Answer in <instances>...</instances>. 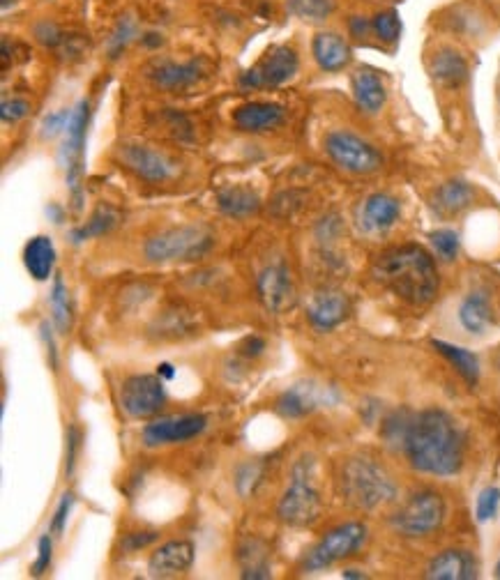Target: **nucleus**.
Segmentation results:
<instances>
[{"mask_svg": "<svg viewBox=\"0 0 500 580\" xmlns=\"http://www.w3.org/2000/svg\"><path fill=\"white\" fill-rule=\"evenodd\" d=\"M401 454L422 475L452 477L464 465V435L448 412H413Z\"/></svg>", "mask_w": 500, "mask_h": 580, "instance_id": "nucleus-1", "label": "nucleus"}, {"mask_svg": "<svg viewBox=\"0 0 500 580\" xmlns=\"http://www.w3.org/2000/svg\"><path fill=\"white\" fill-rule=\"evenodd\" d=\"M371 274L378 284L392 290L399 300L413 304V307H427L438 293V284H441L434 258L418 244L388 249L376 258Z\"/></svg>", "mask_w": 500, "mask_h": 580, "instance_id": "nucleus-2", "label": "nucleus"}, {"mask_svg": "<svg viewBox=\"0 0 500 580\" xmlns=\"http://www.w3.org/2000/svg\"><path fill=\"white\" fill-rule=\"evenodd\" d=\"M339 491L348 505L362 511H374L397 500L399 488L383 465L367 456L348 459L339 475Z\"/></svg>", "mask_w": 500, "mask_h": 580, "instance_id": "nucleus-3", "label": "nucleus"}, {"mask_svg": "<svg viewBox=\"0 0 500 580\" xmlns=\"http://www.w3.org/2000/svg\"><path fill=\"white\" fill-rule=\"evenodd\" d=\"M323 498L316 488V463L312 456H302L291 468V484L277 505V516L293 528H307L321 518Z\"/></svg>", "mask_w": 500, "mask_h": 580, "instance_id": "nucleus-4", "label": "nucleus"}, {"mask_svg": "<svg viewBox=\"0 0 500 580\" xmlns=\"http://www.w3.org/2000/svg\"><path fill=\"white\" fill-rule=\"evenodd\" d=\"M212 244H215V235L206 226H171L150 235L143 244V256L157 265L196 261L208 254Z\"/></svg>", "mask_w": 500, "mask_h": 580, "instance_id": "nucleus-5", "label": "nucleus"}, {"mask_svg": "<svg viewBox=\"0 0 500 580\" xmlns=\"http://www.w3.org/2000/svg\"><path fill=\"white\" fill-rule=\"evenodd\" d=\"M367 537H369V530L365 523L351 521V523L337 525V528L325 532L323 537L318 539L312 548H309L305 557H302L300 567L302 571H309V574L328 569L332 567V564L342 562L346 560V557L358 553L360 548L365 546Z\"/></svg>", "mask_w": 500, "mask_h": 580, "instance_id": "nucleus-6", "label": "nucleus"}, {"mask_svg": "<svg viewBox=\"0 0 500 580\" xmlns=\"http://www.w3.org/2000/svg\"><path fill=\"white\" fill-rule=\"evenodd\" d=\"M445 514H448V507H445V500L441 493L420 491V493H415L404 507L392 514L390 523H392V528H395V532L401 534V537L420 539V537H429V534H434L438 528H441L445 521Z\"/></svg>", "mask_w": 500, "mask_h": 580, "instance_id": "nucleus-7", "label": "nucleus"}, {"mask_svg": "<svg viewBox=\"0 0 500 580\" xmlns=\"http://www.w3.org/2000/svg\"><path fill=\"white\" fill-rule=\"evenodd\" d=\"M325 152L335 162L339 169L348 173L367 175L381 169L383 157L374 145L360 139L358 134L346 132V129H337L325 136Z\"/></svg>", "mask_w": 500, "mask_h": 580, "instance_id": "nucleus-8", "label": "nucleus"}, {"mask_svg": "<svg viewBox=\"0 0 500 580\" xmlns=\"http://www.w3.org/2000/svg\"><path fill=\"white\" fill-rule=\"evenodd\" d=\"M300 70L298 51L289 44H277L265 51V56L254 67L240 76V88L245 90H261V88H277L282 83L291 81Z\"/></svg>", "mask_w": 500, "mask_h": 580, "instance_id": "nucleus-9", "label": "nucleus"}, {"mask_svg": "<svg viewBox=\"0 0 500 580\" xmlns=\"http://www.w3.org/2000/svg\"><path fill=\"white\" fill-rule=\"evenodd\" d=\"M90 120V104L83 99L72 111L70 122L65 129L63 150H60V162L67 171V185L74 196V203L81 208V180H83V155H86V132Z\"/></svg>", "mask_w": 500, "mask_h": 580, "instance_id": "nucleus-10", "label": "nucleus"}, {"mask_svg": "<svg viewBox=\"0 0 500 580\" xmlns=\"http://www.w3.org/2000/svg\"><path fill=\"white\" fill-rule=\"evenodd\" d=\"M120 164L127 171H132L136 178L150 185H159V182H169L173 175L178 173L176 159H171L166 152L153 148L146 143H125L118 150Z\"/></svg>", "mask_w": 500, "mask_h": 580, "instance_id": "nucleus-11", "label": "nucleus"}, {"mask_svg": "<svg viewBox=\"0 0 500 580\" xmlns=\"http://www.w3.org/2000/svg\"><path fill=\"white\" fill-rule=\"evenodd\" d=\"M208 429V417L201 412H183V415L157 417L143 426L141 440L143 445L155 449L164 445H178V442L194 440Z\"/></svg>", "mask_w": 500, "mask_h": 580, "instance_id": "nucleus-12", "label": "nucleus"}, {"mask_svg": "<svg viewBox=\"0 0 500 580\" xmlns=\"http://www.w3.org/2000/svg\"><path fill=\"white\" fill-rule=\"evenodd\" d=\"M166 403L164 380L150 373H136L120 385V406L134 419L157 415Z\"/></svg>", "mask_w": 500, "mask_h": 580, "instance_id": "nucleus-13", "label": "nucleus"}, {"mask_svg": "<svg viewBox=\"0 0 500 580\" xmlns=\"http://www.w3.org/2000/svg\"><path fill=\"white\" fill-rule=\"evenodd\" d=\"M339 396L335 392V387L321 385L316 380H300V383L291 385L289 389H284L279 394V399L275 403V410L284 419H300L309 415L323 406H330V403H337Z\"/></svg>", "mask_w": 500, "mask_h": 580, "instance_id": "nucleus-14", "label": "nucleus"}, {"mask_svg": "<svg viewBox=\"0 0 500 580\" xmlns=\"http://www.w3.org/2000/svg\"><path fill=\"white\" fill-rule=\"evenodd\" d=\"M210 76V67L203 58L189 60V63H176V60H155L148 67V79L157 88L169 90V93H187L194 86H199L203 79Z\"/></svg>", "mask_w": 500, "mask_h": 580, "instance_id": "nucleus-15", "label": "nucleus"}, {"mask_svg": "<svg viewBox=\"0 0 500 580\" xmlns=\"http://www.w3.org/2000/svg\"><path fill=\"white\" fill-rule=\"evenodd\" d=\"M259 295L261 302L265 304V309L272 311V314H282L295 302V286L291 279V272L286 270V265H268L259 274Z\"/></svg>", "mask_w": 500, "mask_h": 580, "instance_id": "nucleus-16", "label": "nucleus"}, {"mask_svg": "<svg viewBox=\"0 0 500 580\" xmlns=\"http://www.w3.org/2000/svg\"><path fill=\"white\" fill-rule=\"evenodd\" d=\"M196 548L192 541L187 539H173L166 541L148 560V571L153 578H173L180 574H187L194 564Z\"/></svg>", "mask_w": 500, "mask_h": 580, "instance_id": "nucleus-17", "label": "nucleus"}, {"mask_svg": "<svg viewBox=\"0 0 500 580\" xmlns=\"http://www.w3.org/2000/svg\"><path fill=\"white\" fill-rule=\"evenodd\" d=\"M351 311V302L339 290H323L316 293L307 307V320L318 332H330L342 325Z\"/></svg>", "mask_w": 500, "mask_h": 580, "instance_id": "nucleus-18", "label": "nucleus"}, {"mask_svg": "<svg viewBox=\"0 0 500 580\" xmlns=\"http://www.w3.org/2000/svg\"><path fill=\"white\" fill-rule=\"evenodd\" d=\"M477 576H480V571H477L475 555L464 548H448V551L436 555L424 574V578L429 580H473Z\"/></svg>", "mask_w": 500, "mask_h": 580, "instance_id": "nucleus-19", "label": "nucleus"}, {"mask_svg": "<svg viewBox=\"0 0 500 580\" xmlns=\"http://www.w3.org/2000/svg\"><path fill=\"white\" fill-rule=\"evenodd\" d=\"M284 116H286L284 106H279L275 102H249L233 111V125H236L240 132L263 134L282 125Z\"/></svg>", "mask_w": 500, "mask_h": 580, "instance_id": "nucleus-20", "label": "nucleus"}, {"mask_svg": "<svg viewBox=\"0 0 500 580\" xmlns=\"http://www.w3.org/2000/svg\"><path fill=\"white\" fill-rule=\"evenodd\" d=\"M401 217V203L390 194H371L360 208V228L365 233L378 235L390 231Z\"/></svg>", "mask_w": 500, "mask_h": 580, "instance_id": "nucleus-21", "label": "nucleus"}, {"mask_svg": "<svg viewBox=\"0 0 500 580\" xmlns=\"http://www.w3.org/2000/svg\"><path fill=\"white\" fill-rule=\"evenodd\" d=\"M494 304H491V295L487 290L477 288L471 290L464 297L459 307V323L464 327L466 332L471 334H484L494 325Z\"/></svg>", "mask_w": 500, "mask_h": 580, "instance_id": "nucleus-22", "label": "nucleus"}, {"mask_svg": "<svg viewBox=\"0 0 500 580\" xmlns=\"http://www.w3.org/2000/svg\"><path fill=\"white\" fill-rule=\"evenodd\" d=\"M429 74L445 88H459L468 81V63L457 49L443 47L431 56Z\"/></svg>", "mask_w": 500, "mask_h": 580, "instance_id": "nucleus-23", "label": "nucleus"}, {"mask_svg": "<svg viewBox=\"0 0 500 580\" xmlns=\"http://www.w3.org/2000/svg\"><path fill=\"white\" fill-rule=\"evenodd\" d=\"M312 51L323 72H342L353 58L348 42L337 33H318L312 42Z\"/></svg>", "mask_w": 500, "mask_h": 580, "instance_id": "nucleus-24", "label": "nucleus"}, {"mask_svg": "<svg viewBox=\"0 0 500 580\" xmlns=\"http://www.w3.org/2000/svg\"><path fill=\"white\" fill-rule=\"evenodd\" d=\"M351 86H353V99L360 111L378 113L383 109L385 99H388V90H385L383 79L374 70L362 67V70L353 74Z\"/></svg>", "mask_w": 500, "mask_h": 580, "instance_id": "nucleus-25", "label": "nucleus"}, {"mask_svg": "<svg viewBox=\"0 0 500 580\" xmlns=\"http://www.w3.org/2000/svg\"><path fill=\"white\" fill-rule=\"evenodd\" d=\"M473 198H475V192L468 182L450 180L436 189L434 196H431V205H434V210L438 212V215L454 217V215H459V212H464L466 208H471Z\"/></svg>", "mask_w": 500, "mask_h": 580, "instance_id": "nucleus-26", "label": "nucleus"}, {"mask_svg": "<svg viewBox=\"0 0 500 580\" xmlns=\"http://www.w3.org/2000/svg\"><path fill=\"white\" fill-rule=\"evenodd\" d=\"M217 205L226 217L231 219H249L261 210V198L252 187H226L217 192Z\"/></svg>", "mask_w": 500, "mask_h": 580, "instance_id": "nucleus-27", "label": "nucleus"}, {"mask_svg": "<svg viewBox=\"0 0 500 580\" xmlns=\"http://www.w3.org/2000/svg\"><path fill=\"white\" fill-rule=\"evenodd\" d=\"M24 265L35 281H47L56 267V247L47 235H35L24 249Z\"/></svg>", "mask_w": 500, "mask_h": 580, "instance_id": "nucleus-28", "label": "nucleus"}, {"mask_svg": "<svg viewBox=\"0 0 500 580\" xmlns=\"http://www.w3.org/2000/svg\"><path fill=\"white\" fill-rule=\"evenodd\" d=\"M242 578L265 580L270 578V551L261 539H247L238 551Z\"/></svg>", "mask_w": 500, "mask_h": 580, "instance_id": "nucleus-29", "label": "nucleus"}, {"mask_svg": "<svg viewBox=\"0 0 500 580\" xmlns=\"http://www.w3.org/2000/svg\"><path fill=\"white\" fill-rule=\"evenodd\" d=\"M431 346L436 348L438 355H443L445 360L457 369L459 376L464 378L468 385H475L477 380H480V360H477L471 350L454 346V343H448V341H438V339L431 341Z\"/></svg>", "mask_w": 500, "mask_h": 580, "instance_id": "nucleus-30", "label": "nucleus"}, {"mask_svg": "<svg viewBox=\"0 0 500 580\" xmlns=\"http://www.w3.org/2000/svg\"><path fill=\"white\" fill-rule=\"evenodd\" d=\"M118 221H120V215H118L116 208H111V205H104V203L97 205V210L93 212V215H90L86 224L74 228L72 242L81 244L90 238H100V235H106L109 231H113V228L118 226Z\"/></svg>", "mask_w": 500, "mask_h": 580, "instance_id": "nucleus-31", "label": "nucleus"}, {"mask_svg": "<svg viewBox=\"0 0 500 580\" xmlns=\"http://www.w3.org/2000/svg\"><path fill=\"white\" fill-rule=\"evenodd\" d=\"M49 304H51V318L53 325L60 334H67L72 327V302H70V293H67V286L63 277L53 279L51 286V295H49Z\"/></svg>", "mask_w": 500, "mask_h": 580, "instance_id": "nucleus-32", "label": "nucleus"}, {"mask_svg": "<svg viewBox=\"0 0 500 580\" xmlns=\"http://www.w3.org/2000/svg\"><path fill=\"white\" fill-rule=\"evenodd\" d=\"M293 17L305 21H325L335 12V0H289L286 3Z\"/></svg>", "mask_w": 500, "mask_h": 580, "instance_id": "nucleus-33", "label": "nucleus"}, {"mask_svg": "<svg viewBox=\"0 0 500 580\" xmlns=\"http://www.w3.org/2000/svg\"><path fill=\"white\" fill-rule=\"evenodd\" d=\"M434 254L441 258L443 263H452L459 256V235L452 228H438L429 235Z\"/></svg>", "mask_w": 500, "mask_h": 580, "instance_id": "nucleus-34", "label": "nucleus"}, {"mask_svg": "<svg viewBox=\"0 0 500 580\" xmlns=\"http://www.w3.org/2000/svg\"><path fill=\"white\" fill-rule=\"evenodd\" d=\"M371 26H374V33L378 40L383 42H397L401 35V19L397 10H383L378 12L374 19H371Z\"/></svg>", "mask_w": 500, "mask_h": 580, "instance_id": "nucleus-35", "label": "nucleus"}, {"mask_svg": "<svg viewBox=\"0 0 500 580\" xmlns=\"http://www.w3.org/2000/svg\"><path fill=\"white\" fill-rule=\"evenodd\" d=\"M136 37V21L125 17L118 21V26L113 28V33L109 37V44H106V49H109L111 58H118L120 53L127 49V44H130Z\"/></svg>", "mask_w": 500, "mask_h": 580, "instance_id": "nucleus-36", "label": "nucleus"}, {"mask_svg": "<svg viewBox=\"0 0 500 580\" xmlns=\"http://www.w3.org/2000/svg\"><path fill=\"white\" fill-rule=\"evenodd\" d=\"M500 509V488L498 486H487L484 491L477 495L475 502V518L480 523L494 521Z\"/></svg>", "mask_w": 500, "mask_h": 580, "instance_id": "nucleus-37", "label": "nucleus"}, {"mask_svg": "<svg viewBox=\"0 0 500 580\" xmlns=\"http://www.w3.org/2000/svg\"><path fill=\"white\" fill-rule=\"evenodd\" d=\"M157 539H159V532L155 530H136V532H127L123 541H120V546H123V551L127 555H132V553L143 551V548L153 546Z\"/></svg>", "mask_w": 500, "mask_h": 580, "instance_id": "nucleus-38", "label": "nucleus"}, {"mask_svg": "<svg viewBox=\"0 0 500 580\" xmlns=\"http://www.w3.org/2000/svg\"><path fill=\"white\" fill-rule=\"evenodd\" d=\"M28 111H30V106L26 99L12 97V99H5L3 106H0V118H3V122H7V125H14V122L24 120L28 116Z\"/></svg>", "mask_w": 500, "mask_h": 580, "instance_id": "nucleus-39", "label": "nucleus"}, {"mask_svg": "<svg viewBox=\"0 0 500 580\" xmlns=\"http://www.w3.org/2000/svg\"><path fill=\"white\" fill-rule=\"evenodd\" d=\"M70 116H72V111H56V113H51V116L44 118L42 122V136L44 139H53V136H58V134H65V129H67V122H70Z\"/></svg>", "mask_w": 500, "mask_h": 580, "instance_id": "nucleus-40", "label": "nucleus"}, {"mask_svg": "<svg viewBox=\"0 0 500 580\" xmlns=\"http://www.w3.org/2000/svg\"><path fill=\"white\" fill-rule=\"evenodd\" d=\"M51 557H53V541L49 534H44L37 541V557H35V564H33V574L35 576H42L47 574L49 567H51Z\"/></svg>", "mask_w": 500, "mask_h": 580, "instance_id": "nucleus-41", "label": "nucleus"}, {"mask_svg": "<svg viewBox=\"0 0 500 580\" xmlns=\"http://www.w3.org/2000/svg\"><path fill=\"white\" fill-rule=\"evenodd\" d=\"M67 447H65V472H67V477L72 475L74 472V465H77V452H79V445H81V435H79V429L77 426H70L67 429Z\"/></svg>", "mask_w": 500, "mask_h": 580, "instance_id": "nucleus-42", "label": "nucleus"}, {"mask_svg": "<svg viewBox=\"0 0 500 580\" xmlns=\"http://www.w3.org/2000/svg\"><path fill=\"white\" fill-rule=\"evenodd\" d=\"M72 507H74V495L72 493H65L63 500L58 502L56 514H53V521H51V532L53 534H60V532L65 530L67 518H70V514H72Z\"/></svg>", "mask_w": 500, "mask_h": 580, "instance_id": "nucleus-43", "label": "nucleus"}, {"mask_svg": "<svg viewBox=\"0 0 500 580\" xmlns=\"http://www.w3.org/2000/svg\"><path fill=\"white\" fill-rule=\"evenodd\" d=\"M35 35L40 37V42L47 44V47H58V44L63 42V35H60V30L53 24H49V21H44V24L37 26Z\"/></svg>", "mask_w": 500, "mask_h": 580, "instance_id": "nucleus-44", "label": "nucleus"}, {"mask_svg": "<svg viewBox=\"0 0 500 580\" xmlns=\"http://www.w3.org/2000/svg\"><path fill=\"white\" fill-rule=\"evenodd\" d=\"M40 337L44 341V346H47V353H49V362L53 369L58 366V350H56V341H53V334H51V325L49 323H42L40 325Z\"/></svg>", "mask_w": 500, "mask_h": 580, "instance_id": "nucleus-45", "label": "nucleus"}, {"mask_svg": "<svg viewBox=\"0 0 500 580\" xmlns=\"http://www.w3.org/2000/svg\"><path fill=\"white\" fill-rule=\"evenodd\" d=\"M348 30H351V35L358 37V40H365L371 30H374V26H371V19L351 17V19H348Z\"/></svg>", "mask_w": 500, "mask_h": 580, "instance_id": "nucleus-46", "label": "nucleus"}, {"mask_svg": "<svg viewBox=\"0 0 500 580\" xmlns=\"http://www.w3.org/2000/svg\"><path fill=\"white\" fill-rule=\"evenodd\" d=\"M265 350V339L261 337H247L240 343V353L245 357H259Z\"/></svg>", "mask_w": 500, "mask_h": 580, "instance_id": "nucleus-47", "label": "nucleus"}, {"mask_svg": "<svg viewBox=\"0 0 500 580\" xmlns=\"http://www.w3.org/2000/svg\"><path fill=\"white\" fill-rule=\"evenodd\" d=\"M157 376L162 378V380H173V378H176V369H173L171 364L164 362V364L157 366Z\"/></svg>", "mask_w": 500, "mask_h": 580, "instance_id": "nucleus-48", "label": "nucleus"}, {"mask_svg": "<svg viewBox=\"0 0 500 580\" xmlns=\"http://www.w3.org/2000/svg\"><path fill=\"white\" fill-rule=\"evenodd\" d=\"M342 576H344V578H355V580H362V578H367V574H362V571H358V569H346Z\"/></svg>", "mask_w": 500, "mask_h": 580, "instance_id": "nucleus-49", "label": "nucleus"}, {"mask_svg": "<svg viewBox=\"0 0 500 580\" xmlns=\"http://www.w3.org/2000/svg\"><path fill=\"white\" fill-rule=\"evenodd\" d=\"M10 3H14V0H3V10H7V7H10Z\"/></svg>", "mask_w": 500, "mask_h": 580, "instance_id": "nucleus-50", "label": "nucleus"}, {"mask_svg": "<svg viewBox=\"0 0 500 580\" xmlns=\"http://www.w3.org/2000/svg\"><path fill=\"white\" fill-rule=\"evenodd\" d=\"M496 576L500 578V557H498V564H496Z\"/></svg>", "mask_w": 500, "mask_h": 580, "instance_id": "nucleus-51", "label": "nucleus"}]
</instances>
